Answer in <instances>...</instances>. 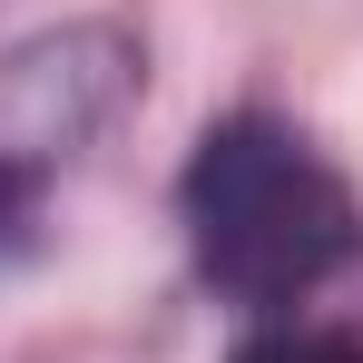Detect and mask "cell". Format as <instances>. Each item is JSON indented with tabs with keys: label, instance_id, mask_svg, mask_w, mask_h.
I'll return each mask as SVG.
<instances>
[{
	"label": "cell",
	"instance_id": "cell-2",
	"mask_svg": "<svg viewBox=\"0 0 363 363\" xmlns=\"http://www.w3.org/2000/svg\"><path fill=\"white\" fill-rule=\"evenodd\" d=\"M118 79H128V50L108 30H69V40H40V50L0 60V167L40 186L50 157H69L108 118Z\"/></svg>",
	"mask_w": 363,
	"mask_h": 363
},
{
	"label": "cell",
	"instance_id": "cell-4",
	"mask_svg": "<svg viewBox=\"0 0 363 363\" xmlns=\"http://www.w3.org/2000/svg\"><path fill=\"white\" fill-rule=\"evenodd\" d=\"M20 216H30V177H10V167H0V236H10Z\"/></svg>",
	"mask_w": 363,
	"mask_h": 363
},
{
	"label": "cell",
	"instance_id": "cell-3",
	"mask_svg": "<svg viewBox=\"0 0 363 363\" xmlns=\"http://www.w3.org/2000/svg\"><path fill=\"white\" fill-rule=\"evenodd\" d=\"M236 363H363V344H344V334H304V324H285V334H255Z\"/></svg>",
	"mask_w": 363,
	"mask_h": 363
},
{
	"label": "cell",
	"instance_id": "cell-1",
	"mask_svg": "<svg viewBox=\"0 0 363 363\" xmlns=\"http://www.w3.org/2000/svg\"><path fill=\"white\" fill-rule=\"evenodd\" d=\"M186 245L226 304H295L363 245V206L285 118H216L186 157Z\"/></svg>",
	"mask_w": 363,
	"mask_h": 363
}]
</instances>
